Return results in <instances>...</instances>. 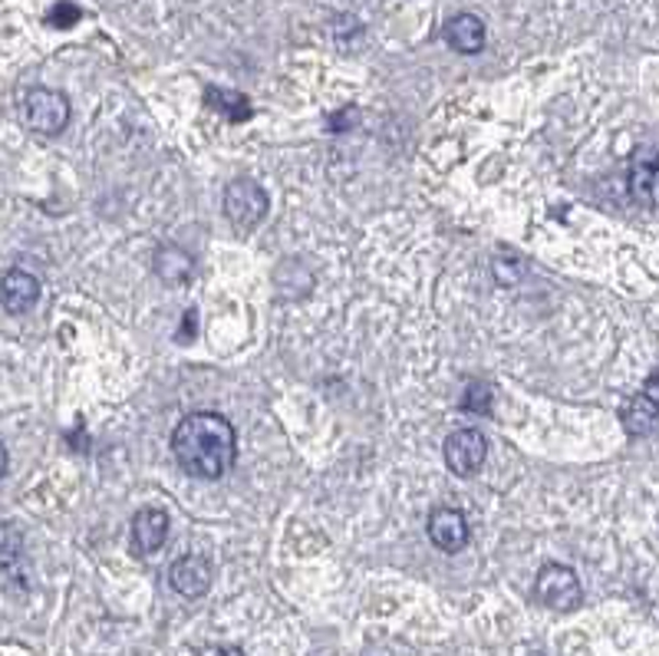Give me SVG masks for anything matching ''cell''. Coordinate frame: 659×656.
I'll return each instance as SVG.
<instances>
[{"mask_svg":"<svg viewBox=\"0 0 659 656\" xmlns=\"http://www.w3.org/2000/svg\"><path fill=\"white\" fill-rule=\"evenodd\" d=\"M172 452L182 472L202 481L221 478L238 455L235 426L221 413H192L172 432Z\"/></svg>","mask_w":659,"mask_h":656,"instance_id":"cell-1","label":"cell"},{"mask_svg":"<svg viewBox=\"0 0 659 656\" xmlns=\"http://www.w3.org/2000/svg\"><path fill=\"white\" fill-rule=\"evenodd\" d=\"M21 122L37 135H60L70 122V99L60 90L34 86L21 93Z\"/></svg>","mask_w":659,"mask_h":656,"instance_id":"cell-2","label":"cell"},{"mask_svg":"<svg viewBox=\"0 0 659 656\" xmlns=\"http://www.w3.org/2000/svg\"><path fill=\"white\" fill-rule=\"evenodd\" d=\"M535 594H538V600H541L544 607L561 610V613L577 610L580 600H584L580 577H577V571H571L567 564H544V568L538 571Z\"/></svg>","mask_w":659,"mask_h":656,"instance_id":"cell-3","label":"cell"},{"mask_svg":"<svg viewBox=\"0 0 659 656\" xmlns=\"http://www.w3.org/2000/svg\"><path fill=\"white\" fill-rule=\"evenodd\" d=\"M225 215L241 225L254 228L267 218V192L254 179H238L225 189Z\"/></svg>","mask_w":659,"mask_h":656,"instance_id":"cell-4","label":"cell"},{"mask_svg":"<svg viewBox=\"0 0 659 656\" xmlns=\"http://www.w3.org/2000/svg\"><path fill=\"white\" fill-rule=\"evenodd\" d=\"M445 465L458 475V478H471L484 458H488V442L478 429H455L445 439Z\"/></svg>","mask_w":659,"mask_h":656,"instance_id":"cell-5","label":"cell"},{"mask_svg":"<svg viewBox=\"0 0 659 656\" xmlns=\"http://www.w3.org/2000/svg\"><path fill=\"white\" fill-rule=\"evenodd\" d=\"M626 186H630V195H633L639 205L659 208V152L639 148V152L630 158Z\"/></svg>","mask_w":659,"mask_h":656,"instance_id":"cell-6","label":"cell"},{"mask_svg":"<svg viewBox=\"0 0 659 656\" xmlns=\"http://www.w3.org/2000/svg\"><path fill=\"white\" fill-rule=\"evenodd\" d=\"M129 538L135 554H155L165 545V538H169V515H165V509H155V505L139 509L132 518Z\"/></svg>","mask_w":659,"mask_h":656,"instance_id":"cell-7","label":"cell"},{"mask_svg":"<svg viewBox=\"0 0 659 656\" xmlns=\"http://www.w3.org/2000/svg\"><path fill=\"white\" fill-rule=\"evenodd\" d=\"M169 584L182 597H202L212 587V561L202 554H185L169 568Z\"/></svg>","mask_w":659,"mask_h":656,"instance_id":"cell-8","label":"cell"},{"mask_svg":"<svg viewBox=\"0 0 659 656\" xmlns=\"http://www.w3.org/2000/svg\"><path fill=\"white\" fill-rule=\"evenodd\" d=\"M429 538L439 551L458 554L468 545V522L458 509H435L429 515Z\"/></svg>","mask_w":659,"mask_h":656,"instance_id":"cell-9","label":"cell"},{"mask_svg":"<svg viewBox=\"0 0 659 656\" xmlns=\"http://www.w3.org/2000/svg\"><path fill=\"white\" fill-rule=\"evenodd\" d=\"M0 300H4L8 313H27L40 300V281L31 271H8Z\"/></svg>","mask_w":659,"mask_h":656,"instance_id":"cell-10","label":"cell"},{"mask_svg":"<svg viewBox=\"0 0 659 656\" xmlns=\"http://www.w3.org/2000/svg\"><path fill=\"white\" fill-rule=\"evenodd\" d=\"M620 422H623L626 436H633V439H646V436L659 432V406L639 393V396H633V399L623 403V409H620Z\"/></svg>","mask_w":659,"mask_h":656,"instance_id":"cell-11","label":"cell"},{"mask_svg":"<svg viewBox=\"0 0 659 656\" xmlns=\"http://www.w3.org/2000/svg\"><path fill=\"white\" fill-rule=\"evenodd\" d=\"M445 40L455 53H481L484 47V24L475 17V14H458L445 24Z\"/></svg>","mask_w":659,"mask_h":656,"instance_id":"cell-12","label":"cell"},{"mask_svg":"<svg viewBox=\"0 0 659 656\" xmlns=\"http://www.w3.org/2000/svg\"><path fill=\"white\" fill-rule=\"evenodd\" d=\"M205 99H208L212 109H218L221 116H228V119H235V122L251 119V103H248V96H241V93H231V90L212 86V90L205 93Z\"/></svg>","mask_w":659,"mask_h":656,"instance_id":"cell-13","label":"cell"},{"mask_svg":"<svg viewBox=\"0 0 659 656\" xmlns=\"http://www.w3.org/2000/svg\"><path fill=\"white\" fill-rule=\"evenodd\" d=\"M155 271L165 277V281H189V274H192V258L182 251V248H172V244H165L158 254H155Z\"/></svg>","mask_w":659,"mask_h":656,"instance_id":"cell-14","label":"cell"},{"mask_svg":"<svg viewBox=\"0 0 659 656\" xmlns=\"http://www.w3.org/2000/svg\"><path fill=\"white\" fill-rule=\"evenodd\" d=\"M76 21H80V8L70 4V0H60V4H53L50 14H47V24L57 27V31H70Z\"/></svg>","mask_w":659,"mask_h":656,"instance_id":"cell-15","label":"cell"},{"mask_svg":"<svg viewBox=\"0 0 659 656\" xmlns=\"http://www.w3.org/2000/svg\"><path fill=\"white\" fill-rule=\"evenodd\" d=\"M357 119H360L357 106H347V112H344V116H340V112H337V116H330V119H326V126L334 129V132H347V129H350Z\"/></svg>","mask_w":659,"mask_h":656,"instance_id":"cell-16","label":"cell"},{"mask_svg":"<svg viewBox=\"0 0 659 656\" xmlns=\"http://www.w3.org/2000/svg\"><path fill=\"white\" fill-rule=\"evenodd\" d=\"M643 396L652 399V403L659 406V370H652V373L646 377V383H643Z\"/></svg>","mask_w":659,"mask_h":656,"instance_id":"cell-17","label":"cell"},{"mask_svg":"<svg viewBox=\"0 0 659 656\" xmlns=\"http://www.w3.org/2000/svg\"><path fill=\"white\" fill-rule=\"evenodd\" d=\"M199 656H248V653L238 649V646H208V649H202Z\"/></svg>","mask_w":659,"mask_h":656,"instance_id":"cell-18","label":"cell"},{"mask_svg":"<svg viewBox=\"0 0 659 656\" xmlns=\"http://www.w3.org/2000/svg\"><path fill=\"white\" fill-rule=\"evenodd\" d=\"M531 656H544V653H531Z\"/></svg>","mask_w":659,"mask_h":656,"instance_id":"cell-19","label":"cell"}]
</instances>
